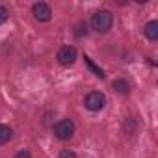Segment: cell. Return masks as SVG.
<instances>
[{
  "instance_id": "6da1fadb",
  "label": "cell",
  "mask_w": 158,
  "mask_h": 158,
  "mask_svg": "<svg viewBox=\"0 0 158 158\" xmlns=\"http://www.w3.org/2000/svg\"><path fill=\"white\" fill-rule=\"evenodd\" d=\"M114 24V15L108 10H99L91 15V28L99 34H106Z\"/></svg>"
},
{
  "instance_id": "7a4b0ae2",
  "label": "cell",
  "mask_w": 158,
  "mask_h": 158,
  "mask_svg": "<svg viewBox=\"0 0 158 158\" xmlns=\"http://www.w3.org/2000/svg\"><path fill=\"white\" fill-rule=\"evenodd\" d=\"M73 134H74V123H73L71 119H61V121L56 123V127H54V136H56L58 139L67 141V139L73 138Z\"/></svg>"
},
{
  "instance_id": "3957f363",
  "label": "cell",
  "mask_w": 158,
  "mask_h": 158,
  "mask_svg": "<svg viewBox=\"0 0 158 158\" xmlns=\"http://www.w3.org/2000/svg\"><path fill=\"white\" fill-rule=\"evenodd\" d=\"M84 104H86V108H88L89 112H99V110L104 108L106 97H104V93H101V91H91V93L86 95Z\"/></svg>"
},
{
  "instance_id": "277c9868",
  "label": "cell",
  "mask_w": 158,
  "mask_h": 158,
  "mask_svg": "<svg viewBox=\"0 0 158 158\" xmlns=\"http://www.w3.org/2000/svg\"><path fill=\"white\" fill-rule=\"evenodd\" d=\"M32 15H34V19L39 21V23H47V21H50V17H52V10H50V6L45 4V2H35V4L32 6Z\"/></svg>"
},
{
  "instance_id": "5b68a950",
  "label": "cell",
  "mask_w": 158,
  "mask_h": 158,
  "mask_svg": "<svg viewBox=\"0 0 158 158\" xmlns=\"http://www.w3.org/2000/svg\"><path fill=\"white\" fill-rule=\"evenodd\" d=\"M76 60V48L71 47V45H63L60 50H58V61L63 65V67H69L73 65Z\"/></svg>"
},
{
  "instance_id": "8992f818",
  "label": "cell",
  "mask_w": 158,
  "mask_h": 158,
  "mask_svg": "<svg viewBox=\"0 0 158 158\" xmlns=\"http://www.w3.org/2000/svg\"><path fill=\"white\" fill-rule=\"evenodd\" d=\"M143 32H145L147 39H151V41H156V39H158V21H149V23L145 24Z\"/></svg>"
},
{
  "instance_id": "52a82bcc",
  "label": "cell",
  "mask_w": 158,
  "mask_h": 158,
  "mask_svg": "<svg viewBox=\"0 0 158 158\" xmlns=\"http://www.w3.org/2000/svg\"><path fill=\"white\" fill-rule=\"evenodd\" d=\"M13 138V130L8 125H0V145H6Z\"/></svg>"
},
{
  "instance_id": "ba28073f",
  "label": "cell",
  "mask_w": 158,
  "mask_h": 158,
  "mask_svg": "<svg viewBox=\"0 0 158 158\" xmlns=\"http://www.w3.org/2000/svg\"><path fill=\"white\" fill-rule=\"evenodd\" d=\"M114 89L117 91V93H121V95H128L130 93V86H128V82L127 80H114Z\"/></svg>"
},
{
  "instance_id": "9c48e42d",
  "label": "cell",
  "mask_w": 158,
  "mask_h": 158,
  "mask_svg": "<svg viewBox=\"0 0 158 158\" xmlns=\"http://www.w3.org/2000/svg\"><path fill=\"white\" fill-rule=\"evenodd\" d=\"M84 60H86V63L89 65V69H93V73H95V74H97L99 78H104V71H102L101 67H97V65H95V63H93V61H91V60H89L88 56H84Z\"/></svg>"
},
{
  "instance_id": "30bf717a",
  "label": "cell",
  "mask_w": 158,
  "mask_h": 158,
  "mask_svg": "<svg viewBox=\"0 0 158 158\" xmlns=\"http://www.w3.org/2000/svg\"><path fill=\"white\" fill-rule=\"evenodd\" d=\"M86 34H88V24H86V23H78L74 35H76V37H82V35H86Z\"/></svg>"
},
{
  "instance_id": "8fae6325",
  "label": "cell",
  "mask_w": 158,
  "mask_h": 158,
  "mask_svg": "<svg viewBox=\"0 0 158 158\" xmlns=\"http://www.w3.org/2000/svg\"><path fill=\"white\" fill-rule=\"evenodd\" d=\"M8 17H10L8 10H6L4 6H0V24H2V23H6V21H8Z\"/></svg>"
},
{
  "instance_id": "7c38bea8",
  "label": "cell",
  "mask_w": 158,
  "mask_h": 158,
  "mask_svg": "<svg viewBox=\"0 0 158 158\" xmlns=\"http://www.w3.org/2000/svg\"><path fill=\"white\" fill-rule=\"evenodd\" d=\"M58 158H76V154H74L73 151H69V149H65V151H61V152L58 154Z\"/></svg>"
},
{
  "instance_id": "4fadbf2b",
  "label": "cell",
  "mask_w": 158,
  "mask_h": 158,
  "mask_svg": "<svg viewBox=\"0 0 158 158\" xmlns=\"http://www.w3.org/2000/svg\"><path fill=\"white\" fill-rule=\"evenodd\" d=\"M15 158H32V154H30L28 151H19V152L15 154Z\"/></svg>"
}]
</instances>
